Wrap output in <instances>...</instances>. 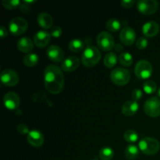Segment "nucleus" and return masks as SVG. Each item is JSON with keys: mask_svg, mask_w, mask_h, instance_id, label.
<instances>
[{"mask_svg": "<svg viewBox=\"0 0 160 160\" xmlns=\"http://www.w3.org/2000/svg\"><path fill=\"white\" fill-rule=\"evenodd\" d=\"M44 84L47 91L51 94L60 93L64 86L62 69L56 65H48L44 71Z\"/></svg>", "mask_w": 160, "mask_h": 160, "instance_id": "f257e3e1", "label": "nucleus"}, {"mask_svg": "<svg viewBox=\"0 0 160 160\" xmlns=\"http://www.w3.org/2000/svg\"><path fill=\"white\" fill-rule=\"evenodd\" d=\"M101 59V52L97 47L88 45L83 52L81 62L86 67H93L99 62Z\"/></svg>", "mask_w": 160, "mask_h": 160, "instance_id": "f03ea898", "label": "nucleus"}, {"mask_svg": "<svg viewBox=\"0 0 160 160\" xmlns=\"http://www.w3.org/2000/svg\"><path fill=\"white\" fill-rule=\"evenodd\" d=\"M139 150L147 156H153L159 152L160 144L154 138L145 137L139 142Z\"/></svg>", "mask_w": 160, "mask_h": 160, "instance_id": "7ed1b4c3", "label": "nucleus"}, {"mask_svg": "<svg viewBox=\"0 0 160 160\" xmlns=\"http://www.w3.org/2000/svg\"><path fill=\"white\" fill-rule=\"evenodd\" d=\"M110 79L112 83L118 86L126 85L131 80V73L127 69L117 67L111 71Z\"/></svg>", "mask_w": 160, "mask_h": 160, "instance_id": "20e7f679", "label": "nucleus"}, {"mask_svg": "<svg viewBox=\"0 0 160 160\" xmlns=\"http://www.w3.org/2000/svg\"><path fill=\"white\" fill-rule=\"evenodd\" d=\"M28 28V23L23 17H15L9 23V30L14 36H19L24 34Z\"/></svg>", "mask_w": 160, "mask_h": 160, "instance_id": "39448f33", "label": "nucleus"}, {"mask_svg": "<svg viewBox=\"0 0 160 160\" xmlns=\"http://www.w3.org/2000/svg\"><path fill=\"white\" fill-rule=\"evenodd\" d=\"M152 66L151 62L145 59L139 60L134 67V73L137 78L141 80H146L152 74Z\"/></svg>", "mask_w": 160, "mask_h": 160, "instance_id": "423d86ee", "label": "nucleus"}, {"mask_svg": "<svg viewBox=\"0 0 160 160\" xmlns=\"http://www.w3.org/2000/svg\"><path fill=\"white\" fill-rule=\"evenodd\" d=\"M96 42L98 48L102 51H110L115 46L114 38L111 34L106 31H102L96 38Z\"/></svg>", "mask_w": 160, "mask_h": 160, "instance_id": "0eeeda50", "label": "nucleus"}, {"mask_svg": "<svg viewBox=\"0 0 160 160\" xmlns=\"http://www.w3.org/2000/svg\"><path fill=\"white\" fill-rule=\"evenodd\" d=\"M144 110L146 115L150 117H158L160 116V99L152 97L146 100L144 105Z\"/></svg>", "mask_w": 160, "mask_h": 160, "instance_id": "6e6552de", "label": "nucleus"}, {"mask_svg": "<svg viewBox=\"0 0 160 160\" xmlns=\"http://www.w3.org/2000/svg\"><path fill=\"white\" fill-rule=\"evenodd\" d=\"M159 3L156 0H140L137 3V9L144 15H152L156 12Z\"/></svg>", "mask_w": 160, "mask_h": 160, "instance_id": "1a4fd4ad", "label": "nucleus"}, {"mask_svg": "<svg viewBox=\"0 0 160 160\" xmlns=\"http://www.w3.org/2000/svg\"><path fill=\"white\" fill-rule=\"evenodd\" d=\"M0 78H1L2 83L8 87L17 85L20 80L18 73L11 69H5L4 70H2Z\"/></svg>", "mask_w": 160, "mask_h": 160, "instance_id": "9d476101", "label": "nucleus"}, {"mask_svg": "<svg viewBox=\"0 0 160 160\" xmlns=\"http://www.w3.org/2000/svg\"><path fill=\"white\" fill-rule=\"evenodd\" d=\"M120 39L122 44L130 46L132 45L136 41V33L131 27H124L120 33Z\"/></svg>", "mask_w": 160, "mask_h": 160, "instance_id": "9b49d317", "label": "nucleus"}, {"mask_svg": "<svg viewBox=\"0 0 160 160\" xmlns=\"http://www.w3.org/2000/svg\"><path fill=\"white\" fill-rule=\"evenodd\" d=\"M3 102H4L6 108L10 109V110H13L20 106V97L15 92H8L4 95Z\"/></svg>", "mask_w": 160, "mask_h": 160, "instance_id": "f8f14e48", "label": "nucleus"}, {"mask_svg": "<svg viewBox=\"0 0 160 160\" xmlns=\"http://www.w3.org/2000/svg\"><path fill=\"white\" fill-rule=\"evenodd\" d=\"M51 34L46 31H38L34 36V43L38 48L47 46L51 40Z\"/></svg>", "mask_w": 160, "mask_h": 160, "instance_id": "ddd939ff", "label": "nucleus"}, {"mask_svg": "<svg viewBox=\"0 0 160 160\" xmlns=\"http://www.w3.org/2000/svg\"><path fill=\"white\" fill-rule=\"evenodd\" d=\"M80 66L79 58L74 56H70L66 58L61 63V68L65 72H73Z\"/></svg>", "mask_w": 160, "mask_h": 160, "instance_id": "4468645a", "label": "nucleus"}, {"mask_svg": "<svg viewBox=\"0 0 160 160\" xmlns=\"http://www.w3.org/2000/svg\"><path fill=\"white\" fill-rule=\"evenodd\" d=\"M47 56L48 59L54 62H60L63 61L64 52L62 48L57 45H50L47 49Z\"/></svg>", "mask_w": 160, "mask_h": 160, "instance_id": "2eb2a0df", "label": "nucleus"}, {"mask_svg": "<svg viewBox=\"0 0 160 160\" xmlns=\"http://www.w3.org/2000/svg\"><path fill=\"white\" fill-rule=\"evenodd\" d=\"M28 143L33 147L38 148L44 144V135L37 130H32L28 134Z\"/></svg>", "mask_w": 160, "mask_h": 160, "instance_id": "dca6fc26", "label": "nucleus"}, {"mask_svg": "<svg viewBox=\"0 0 160 160\" xmlns=\"http://www.w3.org/2000/svg\"><path fill=\"white\" fill-rule=\"evenodd\" d=\"M159 24L155 21L147 22L142 27V33L146 38H154L159 34Z\"/></svg>", "mask_w": 160, "mask_h": 160, "instance_id": "f3484780", "label": "nucleus"}, {"mask_svg": "<svg viewBox=\"0 0 160 160\" xmlns=\"http://www.w3.org/2000/svg\"><path fill=\"white\" fill-rule=\"evenodd\" d=\"M139 109V104L138 102L134 101V100H129L123 103L122 106V113L126 117H131V116L134 115L138 112Z\"/></svg>", "mask_w": 160, "mask_h": 160, "instance_id": "a211bd4d", "label": "nucleus"}, {"mask_svg": "<svg viewBox=\"0 0 160 160\" xmlns=\"http://www.w3.org/2000/svg\"><path fill=\"white\" fill-rule=\"evenodd\" d=\"M34 44L30 38L23 37L17 42V48L21 52L29 54L34 48Z\"/></svg>", "mask_w": 160, "mask_h": 160, "instance_id": "6ab92c4d", "label": "nucleus"}, {"mask_svg": "<svg viewBox=\"0 0 160 160\" xmlns=\"http://www.w3.org/2000/svg\"><path fill=\"white\" fill-rule=\"evenodd\" d=\"M37 21L40 27H42L44 29H49L52 28L53 24V19L50 14L48 12H40L38 15Z\"/></svg>", "mask_w": 160, "mask_h": 160, "instance_id": "aec40b11", "label": "nucleus"}, {"mask_svg": "<svg viewBox=\"0 0 160 160\" xmlns=\"http://www.w3.org/2000/svg\"><path fill=\"white\" fill-rule=\"evenodd\" d=\"M139 148L134 144L128 145L125 150V156L128 160H134L139 156Z\"/></svg>", "mask_w": 160, "mask_h": 160, "instance_id": "412c9836", "label": "nucleus"}, {"mask_svg": "<svg viewBox=\"0 0 160 160\" xmlns=\"http://www.w3.org/2000/svg\"><path fill=\"white\" fill-rule=\"evenodd\" d=\"M119 60V58L117 57V54L115 52H109L105 56L104 58V65L108 68H112L115 67L117 63V61Z\"/></svg>", "mask_w": 160, "mask_h": 160, "instance_id": "4be33fe9", "label": "nucleus"}, {"mask_svg": "<svg viewBox=\"0 0 160 160\" xmlns=\"http://www.w3.org/2000/svg\"><path fill=\"white\" fill-rule=\"evenodd\" d=\"M39 57L35 53H29L26 55L23 59V62L25 66L28 67H34L38 62Z\"/></svg>", "mask_w": 160, "mask_h": 160, "instance_id": "5701e85b", "label": "nucleus"}, {"mask_svg": "<svg viewBox=\"0 0 160 160\" xmlns=\"http://www.w3.org/2000/svg\"><path fill=\"white\" fill-rule=\"evenodd\" d=\"M69 49L73 52H81L83 51L84 47V43L82 40L80 39H73L69 43Z\"/></svg>", "mask_w": 160, "mask_h": 160, "instance_id": "b1692460", "label": "nucleus"}, {"mask_svg": "<svg viewBox=\"0 0 160 160\" xmlns=\"http://www.w3.org/2000/svg\"><path fill=\"white\" fill-rule=\"evenodd\" d=\"M133 61H134V59H133L132 55L127 52L121 53L119 56V62L123 67H131L133 63Z\"/></svg>", "mask_w": 160, "mask_h": 160, "instance_id": "393cba45", "label": "nucleus"}, {"mask_svg": "<svg viewBox=\"0 0 160 160\" xmlns=\"http://www.w3.org/2000/svg\"><path fill=\"white\" fill-rule=\"evenodd\" d=\"M106 28L108 29V31H111V32H117L118 31H120V27H121V23L116 18H111L106 23Z\"/></svg>", "mask_w": 160, "mask_h": 160, "instance_id": "a878e982", "label": "nucleus"}, {"mask_svg": "<svg viewBox=\"0 0 160 160\" xmlns=\"http://www.w3.org/2000/svg\"><path fill=\"white\" fill-rule=\"evenodd\" d=\"M123 138H124V140L128 143L134 144L138 139V134L134 130L130 129L125 131L123 134Z\"/></svg>", "mask_w": 160, "mask_h": 160, "instance_id": "bb28decb", "label": "nucleus"}, {"mask_svg": "<svg viewBox=\"0 0 160 160\" xmlns=\"http://www.w3.org/2000/svg\"><path fill=\"white\" fill-rule=\"evenodd\" d=\"M143 89L147 95H152L157 90V84L154 81L148 80L144 82Z\"/></svg>", "mask_w": 160, "mask_h": 160, "instance_id": "cd10ccee", "label": "nucleus"}, {"mask_svg": "<svg viewBox=\"0 0 160 160\" xmlns=\"http://www.w3.org/2000/svg\"><path fill=\"white\" fill-rule=\"evenodd\" d=\"M113 156V150L109 147H104L99 151V158L101 160H111Z\"/></svg>", "mask_w": 160, "mask_h": 160, "instance_id": "c85d7f7f", "label": "nucleus"}, {"mask_svg": "<svg viewBox=\"0 0 160 160\" xmlns=\"http://www.w3.org/2000/svg\"><path fill=\"white\" fill-rule=\"evenodd\" d=\"M20 5V1L19 0H3L2 6L6 9H15Z\"/></svg>", "mask_w": 160, "mask_h": 160, "instance_id": "c756f323", "label": "nucleus"}, {"mask_svg": "<svg viewBox=\"0 0 160 160\" xmlns=\"http://www.w3.org/2000/svg\"><path fill=\"white\" fill-rule=\"evenodd\" d=\"M148 40L145 37H140L136 42V47L138 48L139 50H143L148 46Z\"/></svg>", "mask_w": 160, "mask_h": 160, "instance_id": "7c9ffc66", "label": "nucleus"}, {"mask_svg": "<svg viewBox=\"0 0 160 160\" xmlns=\"http://www.w3.org/2000/svg\"><path fill=\"white\" fill-rule=\"evenodd\" d=\"M142 96H143V92H142V91L139 88L134 89L132 92V93H131V98H132V100H134V101L135 102L139 101V100L142 98Z\"/></svg>", "mask_w": 160, "mask_h": 160, "instance_id": "2f4dec72", "label": "nucleus"}, {"mask_svg": "<svg viewBox=\"0 0 160 160\" xmlns=\"http://www.w3.org/2000/svg\"><path fill=\"white\" fill-rule=\"evenodd\" d=\"M62 34V30L59 27H54L50 31V34L52 38H59Z\"/></svg>", "mask_w": 160, "mask_h": 160, "instance_id": "473e14b6", "label": "nucleus"}, {"mask_svg": "<svg viewBox=\"0 0 160 160\" xmlns=\"http://www.w3.org/2000/svg\"><path fill=\"white\" fill-rule=\"evenodd\" d=\"M17 131L22 134H28L30 132L28 127L27 126L26 124H23V123H21V124L18 125V127H17Z\"/></svg>", "mask_w": 160, "mask_h": 160, "instance_id": "72a5a7b5", "label": "nucleus"}, {"mask_svg": "<svg viewBox=\"0 0 160 160\" xmlns=\"http://www.w3.org/2000/svg\"><path fill=\"white\" fill-rule=\"evenodd\" d=\"M120 4L123 8L130 9L135 4V1L134 0H123V1H121Z\"/></svg>", "mask_w": 160, "mask_h": 160, "instance_id": "f704fd0d", "label": "nucleus"}, {"mask_svg": "<svg viewBox=\"0 0 160 160\" xmlns=\"http://www.w3.org/2000/svg\"><path fill=\"white\" fill-rule=\"evenodd\" d=\"M0 36H1L2 38H5L8 36L7 30H6V28H4L3 26L0 27Z\"/></svg>", "mask_w": 160, "mask_h": 160, "instance_id": "c9c22d12", "label": "nucleus"}, {"mask_svg": "<svg viewBox=\"0 0 160 160\" xmlns=\"http://www.w3.org/2000/svg\"><path fill=\"white\" fill-rule=\"evenodd\" d=\"M114 50H115L117 52H121L123 50V46L122 45V44H115V46H114Z\"/></svg>", "mask_w": 160, "mask_h": 160, "instance_id": "e433bc0d", "label": "nucleus"}, {"mask_svg": "<svg viewBox=\"0 0 160 160\" xmlns=\"http://www.w3.org/2000/svg\"><path fill=\"white\" fill-rule=\"evenodd\" d=\"M157 94H158V96L160 97V88H159V90H158V92H157Z\"/></svg>", "mask_w": 160, "mask_h": 160, "instance_id": "4c0bfd02", "label": "nucleus"}, {"mask_svg": "<svg viewBox=\"0 0 160 160\" xmlns=\"http://www.w3.org/2000/svg\"><path fill=\"white\" fill-rule=\"evenodd\" d=\"M92 160H98V159H92Z\"/></svg>", "mask_w": 160, "mask_h": 160, "instance_id": "58836bf2", "label": "nucleus"}]
</instances>
